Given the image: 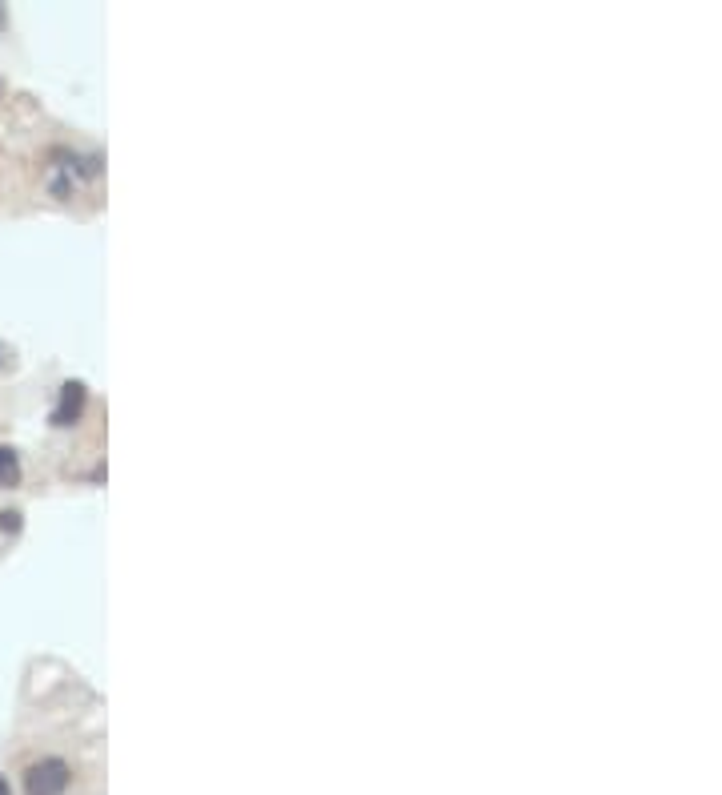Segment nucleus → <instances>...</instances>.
<instances>
[{
    "instance_id": "1",
    "label": "nucleus",
    "mask_w": 722,
    "mask_h": 795,
    "mask_svg": "<svg viewBox=\"0 0 722 795\" xmlns=\"http://www.w3.org/2000/svg\"><path fill=\"white\" fill-rule=\"evenodd\" d=\"M65 787H69V763L65 759H41L25 775V791L29 795H61Z\"/></svg>"
},
{
    "instance_id": "2",
    "label": "nucleus",
    "mask_w": 722,
    "mask_h": 795,
    "mask_svg": "<svg viewBox=\"0 0 722 795\" xmlns=\"http://www.w3.org/2000/svg\"><path fill=\"white\" fill-rule=\"evenodd\" d=\"M85 410V386L81 382H65L61 386V406L53 410V426H73Z\"/></svg>"
},
{
    "instance_id": "3",
    "label": "nucleus",
    "mask_w": 722,
    "mask_h": 795,
    "mask_svg": "<svg viewBox=\"0 0 722 795\" xmlns=\"http://www.w3.org/2000/svg\"><path fill=\"white\" fill-rule=\"evenodd\" d=\"M21 482V458L13 446H0V486H17Z\"/></svg>"
},
{
    "instance_id": "4",
    "label": "nucleus",
    "mask_w": 722,
    "mask_h": 795,
    "mask_svg": "<svg viewBox=\"0 0 722 795\" xmlns=\"http://www.w3.org/2000/svg\"><path fill=\"white\" fill-rule=\"evenodd\" d=\"M0 526H5V530H21V510H5V514H0Z\"/></svg>"
},
{
    "instance_id": "5",
    "label": "nucleus",
    "mask_w": 722,
    "mask_h": 795,
    "mask_svg": "<svg viewBox=\"0 0 722 795\" xmlns=\"http://www.w3.org/2000/svg\"><path fill=\"white\" fill-rule=\"evenodd\" d=\"M0 795H13V791H9V783H5V775H0Z\"/></svg>"
},
{
    "instance_id": "6",
    "label": "nucleus",
    "mask_w": 722,
    "mask_h": 795,
    "mask_svg": "<svg viewBox=\"0 0 722 795\" xmlns=\"http://www.w3.org/2000/svg\"><path fill=\"white\" fill-rule=\"evenodd\" d=\"M0 366H5V346H0Z\"/></svg>"
}]
</instances>
